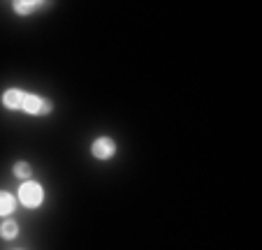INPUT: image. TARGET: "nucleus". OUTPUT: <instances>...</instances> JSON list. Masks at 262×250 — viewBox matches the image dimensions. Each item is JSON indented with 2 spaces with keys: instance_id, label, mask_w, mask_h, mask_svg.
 Returning a JSON list of instances; mask_svg holds the SVG:
<instances>
[{
  "instance_id": "2",
  "label": "nucleus",
  "mask_w": 262,
  "mask_h": 250,
  "mask_svg": "<svg viewBox=\"0 0 262 250\" xmlns=\"http://www.w3.org/2000/svg\"><path fill=\"white\" fill-rule=\"evenodd\" d=\"M114 151H116V144L112 142L109 137H102V139H98V142L93 144V155L100 157V160L112 157V155H114Z\"/></svg>"
},
{
  "instance_id": "5",
  "label": "nucleus",
  "mask_w": 262,
  "mask_h": 250,
  "mask_svg": "<svg viewBox=\"0 0 262 250\" xmlns=\"http://www.w3.org/2000/svg\"><path fill=\"white\" fill-rule=\"evenodd\" d=\"M12 209H14V199H12V195H7V192H0V216L12 213Z\"/></svg>"
},
{
  "instance_id": "1",
  "label": "nucleus",
  "mask_w": 262,
  "mask_h": 250,
  "mask_svg": "<svg viewBox=\"0 0 262 250\" xmlns=\"http://www.w3.org/2000/svg\"><path fill=\"white\" fill-rule=\"evenodd\" d=\"M19 195L26 206H37L42 201V197H45V192H42V188L37 183H26V186H21Z\"/></svg>"
},
{
  "instance_id": "7",
  "label": "nucleus",
  "mask_w": 262,
  "mask_h": 250,
  "mask_svg": "<svg viewBox=\"0 0 262 250\" xmlns=\"http://www.w3.org/2000/svg\"><path fill=\"white\" fill-rule=\"evenodd\" d=\"M14 174H16V176H21V178L30 176V167L26 165V162H19V165L14 167Z\"/></svg>"
},
{
  "instance_id": "8",
  "label": "nucleus",
  "mask_w": 262,
  "mask_h": 250,
  "mask_svg": "<svg viewBox=\"0 0 262 250\" xmlns=\"http://www.w3.org/2000/svg\"><path fill=\"white\" fill-rule=\"evenodd\" d=\"M16 12L19 14H26V12H30V7H33V3H16Z\"/></svg>"
},
{
  "instance_id": "3",
  "label": "nucleus",
  "mask_w": 262,
  "mask_h": 250,
  "mask_svg": "<svg viewBox=\"0 0 262 250\" xmlns=\"http://www.w3.org/2000/svg\"><path fill=\"white\" fill-rule=\"evenodd\" d=\"M24 109L30 113H47L51 109V104L47 102V100H40L35 98V95H26L24 98Z\"/></svg>"
},
{
  "instance_id": "6",
  "label": "nucleus",
  "mask_w": 262,
  "mask_h": 250,
  "mask_svg": "<svg viewBox=\"0 0 262 250\" xmlns=\"http://www.w3.org/2000/svg\"><path fill=\"white\" fill-rule=\"evenodd\" d=\"M0 234L5 236V239H14L16 236V225L14 222H5V225L0 227Z\"/></svg>"
},
{
  "instance_id": "4",
  "label": "nucleus",
  "mask_w": 262,
  "mask_h": 250,
  "mask_svg": "<svg viewBox=\"0 0 262 250\" xmlns=\"http://www.w3.org/2000/svg\"><path fill=\"white\" fill-rule=\"evenodd\" d=\"M24 98H26V95L21 93V90H14V88H12V90H7V93H5L3 102H5L10 109H16V107H24Z\"/></svg>"
}]
</instances>
